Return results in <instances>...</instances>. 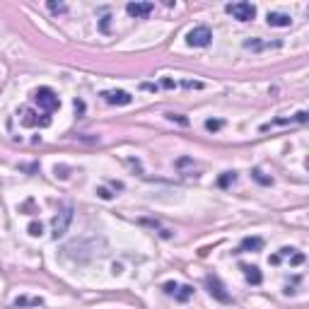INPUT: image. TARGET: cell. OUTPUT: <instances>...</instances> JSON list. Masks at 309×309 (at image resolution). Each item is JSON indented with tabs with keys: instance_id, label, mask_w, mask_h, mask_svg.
Wrapping results in <instances>:
<instances>
[{
	"instance_id": "1",
	"label": "cell",
	"mask_w": 309,
	"mask_h": 309,
	"mask_svg": "<svg viewBox=\"0 0 309 309\" xmlns=\"http://www.w3.org/2000/svg\"><path fill=\"white\" fill-rule=\"evenodd\" d=\"M34 102L39 104V109H44L46 113L60 109V97H58L51 87H39V89H34Z\"/></svg>"
},
{
	"instance_id": "2",
	"label": "cell",
	"mask_w": 309,
	"mask_h": 309,
	"mask_svg": "<svg viewBox=\"0 0 309 309\" xmlns=\"http://www.w3.org/2000/svg\"><path fill=\"white\" fill-rule=\"evenodd\" d=\"M210 41H213V31L205 27V25H198V27H194L186 34V44L194 46V49H205Z\"/></svg>"
},
{
	"instance_id": "3",
	"label": "cell",
	"mask_w": 309,
	"mask_h": 309,
	"mask_svg": "<svg viewBox=\"0 0 309 309\" xmlns=\"http://www.w3.org/2000/svg\"><path fill=\"white\" fill-rule=\"evenodd\" d=\"M227 12L234 17V20H239V22H252L253 17H256V7H253L252 2H229L225 7Z\"/></svg>"
},
{
	"instance_id": "4",
	"label": "cell",
	"mask_w": 309,
	"mask_h": 309,
	"mask_svg": "<svg viewBox=\"0 0 309 309\" xmlns=\"http://www.w3.org/2000/svg\"><path fill=\"white\" fill-rule=\"evenodd\" d=\"M205 287H208V292H210L213 300H218V302H223V305H229V302H232L227 287L223 285V281H220L218 276H208V278H205Z\"/></svg>"
},
{
	"instance_id": "5",
	"label": "cell",
	"mask_w": 309,
	"mask_h": 309,
	"mask_svg": "<svg viewBox=\"0 0 309 309\" xmlns=\"http://www.w3.org/2000/svg\"><path fill=\"white\" fill-rule=\"evenodd\" d=\"M70 223H73V208H70V205H63V208L58 210V215L54 218V239L63 237V234L68 232Z\"/></svg>"
},
{
	"instance_id": "6",
	"label": "cell",
	"mask_w": 309,
	"mask_h": 309,
	"mask_svg": "<svg viewBox=\"0 0 309 309\" xmlns=\"http://www.w3.org/2000/svg\"><path fill=\"white\" fill-rule=\"evenodd\" d=\"M102 99L107 104H113V107H128L133 102V97L126 92V89H104L102 92Z\"/></svg>"
},
{
	"instance_id": "7",
	"label": "cell",
	"mask_w": 309,
	"mask_h": 309,
	"mask_svg": "<svg viewBox=\"0 0 309 309\" xmlns=\"http://www.w3.org/2000/svg\"><path fill=\"white\" fill-rule=\"evenodd\" d=\"M20 116H22V118H20L22 126H29V128H31V126H41V128H49V126H51V116H39L36 112H31L27 107L20 109Z\"/></svg>"
},
{
	"instance_id": "8",
	"label": "cell",
	"mask_w": 309,
	"mask_h": 309,
	"mask_svg": "<svg viewBox=\"0 0 309 309\" xmlns=\"http://www.w3.org/2000/svg\"><path fill=\"white\" fill-rule=\"evenodd\" d=\"M152 10H155V2H128L126 5V12L136 20H145Z\"/></svg>"
},
{
	"instance_id": "9",
	"label": "cell",
	"mask_w": 309,
	"mask_h": 309,
	"mask_svg": "<svg viewBox=\"0 0 309 309\" xmlns=\"http://www.w3.org/2000/svg\"><path fill=\"white\" fill-rule=\"evenodd\" d=\"M307 112H297L295 116H290V118H276V121H271V123H263L261 126V131H271V128H276V126H287V123H307Z\"/></svg>"
},
{
	"instance_id": "10",
	"label": "cell",
	"mask_w": 309,
	"mask_h": 309,
	"mask_svg": "<svg viewBox=\"0 0 309 309\" xmlns=\"http://www.w3.org/2000/svg\"><path fill=\"white\" fill-rule=\"evenodd\" d=\"M263 249V239L261 237H244L242 242H239V249L234 253H244V252H261Z\"/></svg>"
},
{
	"instance_id": "11",
	"label": "cell",
	"mask_w": 309,
	"mask_h": 309,
	"mask_svg": "<svg viewBox=\"0 0 309 309\" xmlns=\"http://www.w3.org/2000/svg\"><path fill=\"white\" fill-rule=\"evenodd\" d=\"M239 268L244 271V278H247V282H249V285H261V282H263V276H261L258 266H249V263H242Z\"/></svg>"
},
{
	"instance_id": "12",
	"label": "cell",
	"mask_w": 309,
	"mask_h": 309,
	"mask_svg": "<svg viewBox=\"0 0 309 309\" xmlns=\"http://www.w3.org/2000/svg\"><path fill=\"white\" fill-rule=\"evenodd\" d=\"M266 22H268L271 27H290V25H292V17L285 15V12H268Z\"/></svg>"
},
{
	"instance_id": "13",
	"label": "cell",
	"mask_w": 309,
	"mask_h": 309,
	"mask_svg": "<svg viewBox=\"0 0 309 309\" xmlns=\"http://www.w3.org/2000/svg\"><path fill=\"white\" fill-rule=\"evenodd\" d=\"M281 41H261V39H247L244 41V49H252V51H263V49H278Z\"/></svg>"
},
{
	"instance_id": "14",
	"label": "cell",
	"mask_w": 309,
	"mask_h": 309,
	"mask_svg": "<svg viewBox=\"0 0 309 309\" xmlns=\"http://www.w3.org/2000/svg\"><path fill=\"white\" fill-rule=\"evenodd\" d=\"M140 225L145 227H152V229H157V234L162 237V239H171V229H167V227L160 225V220H150V218H142Z\"/></svg>"
},
{
	"instance_id": "15",
	"label": "cell",
	"mask_w": 309,
	"mask_h": 309,
	"mask_svg": "<svg viewBox=\"0 0 309 309\" xmlns=\"http://www.w3.org/2000/svg\"><path fill=\"white\" fill-rule=\"evenodd\" d=\"M191 295H194V287H191V285H176V290H174L171 297H174L176 302H189Z\"/></svg>"
},
{
	"instance_id": "16",
	"label": "cell",
	"mask_w": 309,
	"mask_h": 309,
	"mask_svg": "<svg viewBox=\"0 0 309 309\" xmlns=\"http://www.w3.org/2000/svg\"><path fill=\"white\" fill-rule=\"evenodd\" d=\"M44 300L41 297H17L15 300V307H41Z\"/></svg>"
},
{
	"instance_id": "17",
	"label": "cell",
	"mask_w": 309,
	"mask_h": 309,
	"mask_svg": "<svg viewBox=\"0 0 309 309\" xmlns=\"http://www.w3.org/2000/svg\"><path fill=\"white\" fill-rule=\"evenodd\" d=\"M234 181H237V171H225V174L218 179V186H220V189H227V186H232Z\"/></svg>"
},
{
	"instance_id": "18",
	"label": "cell",
	"mask_w": 309,
	"mask_h": 309,
	"mask_svg": "<svg viewBox=\"0 0 309 309\" xmlns=\"http://www.w3.org/2000/svg\"><path fill=\"white\" fill-rule=\"evenodd\" d=\"M252 176L256 179V181H258V184H263V186H271V184H273V179H271V176H266V174H263V171H261L258 167L252 169Z\"/></svg>"
},
{
	"instance_id": "19",
	"label": "cell",
	"mask_w": 309,
	"mask_h": 309,
	"mask_svg": "<svg viewBox=\"0 0 309 309\" xmlns=\"http://www.w3.org/2000/svg\"><path fill=\"white\" fill-rule=\"evenodd\" d=\"M220 128H223V121H220V118H208V121H205V131H208V133H218Z\"/></svg>"
},
{
	"instance_id": "20",
	"label": "cell",
	"mask_w": 309,
	"mask_h": 309,
	"mask_svg": "<svg viewBox=\"0 0 309 309\" xmlns=\"http://www.w3.org/2000/svg\"><path fill=\"white\" fill-rule=\"evenodd\" d=\"M27 232L31 234V237H41V234H44V225L34 220V223H29L27 225Z\"/></svg>"
},
{
	"instance_id": "21",
	"label": "cell",
	"mask_w": 309,
	"mask_h": 309,
	"mask_svg": "<svg viewBox=\"0 0 309 309\" xmlns=\"http://www.w3.org/2000/svg\"><path fill=\"white\" fill-rule=\"evenodd\" d=\"M46 7H49L54 15H63V12H68V5H63V2H54V0H51Z\"/></svg>"
},
{
	"instance_id": "22",
	"label": "cell",
	"mask_w": 309,
	"mask_h": 309,
	"mask_svg": "<svg viewBox=\"0 0 309 309\" xmlns=\"http://www.w3.org/2000/svg\"><path fill=\"white\" fill-rule=\"evenodd\" d=\"M167 118L171 123H179V126H189V118L181 116V113H167Z\"/></svg>"
},
{
	"instance_id": "23",
	"label": "cell",
	"mask_w": 309,
	"mask_h": 309,
	"mask_svg": "<svg viewBox=\"0 0 309 309\" xmlns=\"http://www.w3.org/2000/svg\"><path fill=\"white\" fill-rule=\"evenodd\" d=\"M97 196L102 198V200H112V198H113V194H112V191H109V189H104V186H99V189H97Z\"/></svg>"
},
{
	"instance_id": "24",
	"label": "cell",
	"mask_w": 309,
	"mask_h": 309,
	"mask_svg": "<svg viewBox=\"0 0 309 309\" xmlns=\"http://www.w3.org/2000/svg\"><path fill=\"white\" fill-rule=\"evenodd\" d=\"M181 87H186V89H203V83H194V80H184Z\"/></svg>"
},
{
	"instance_id": "25",
	"label": "cell",
	"mask_w": 309,
	"mask_h": 309,
	"mask_svg": "<svg viewBox=\"0 0 309 309\" xmlns=\"http://www.w3.org/2000/svg\"><path fill=\"white\" fill-rule=\"evenodd\" d=\"M176 285H179V282L169 281V282H165V285H162V290H165V292H167L169 297H171V295H174V290H176Z\"/></svg>"
},
{
	"instance_id": "26",
	"label": "cell",
	"mask_w": 309,
	"mask_h": 309,
	"mask_svg": "<svg viewBox=\"0 0 309 309\" xmlns=\"http://www.w3.org/2000/svg\"><path fill=\"white\" fill-rule=\"evenodd\" d=\"M73 107H75L78 116H83V112H84V102H83V99H75V102H73Z\"/></svg>"
},
{
	"instance_id": "27",
	"label": "cell",
	"mask_w": 309,
	"mask_h": 309,
	"mask_svg": "<svg viewBox=\"0 0 309 309\" xmlns=\"http://www.w3.org/2000/svg\"><path fill=\"white\" fill-rule=\"evenodd\" d=\"M160 87H165V89H174V87H176V83H174V80H169V78H165V80L160 83Z\"/></svg>"
},
{
	"instance_id": "28",
	"label": "cell",
	"mask_w": 309,
	"mask_h": 309,
	"mask_svg": "<svg viewBox=\"0 0 309 309\" xmlns=\"http://www.w3.org/2000/svg\"><path fill=\"white\" fill-rule=\"evenodd\" d=\"M109 20H112L109 15H104V17H102V31H104V34L109 31Z\"/></svg>"
},
{
	"instance_id": "29",
	"label": "cell",
	"mask_w": 309,
	"mask_h": 309,
	"mask_svg": "<svg viewBox=\"0 0 309 309\" xmlns=\"http://www.w3.org/2000/svg\"><path fill=\"white\" fill-rule=\"evenodd\" d=\"M281 261H282V258H281V256H278V253H273V256L268 258V263H271V266H278Z\"/></svg>"
},
{
	"instance_id": "30",
	"label": "cell",
	"mask_w": 309,
	"mask_h": 309,
	"mask_svg": "<svg viewBox=\"0 0 309 309\" xmlns=\"http://www.w3.org/2000/svg\"><path fill=\"white\" fill-rule=\"evenodd\" d=\"M142 89H150V92H155V89H157V84H150V83H145V84H142Z\"/></svg>"
}]
</instances>
